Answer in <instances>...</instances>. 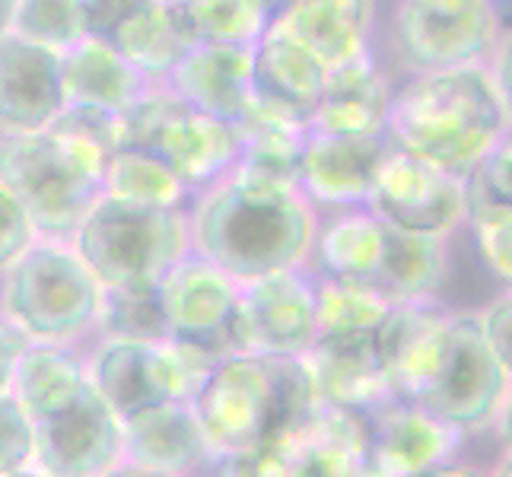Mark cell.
<instances>
[{"mask_svg":"<svg viewBox=\"0 0 512 477\" xmlns=\"http://www.w3.org/2000/svg\"><path fill=\"white\" fill-rule=\"evenodd\" d=\"M388 388L455 433L509 423V369L481 338L478 312L439 303H395L376 331Z\"/></svg>","mask_w":512,"mask_h":477,"instance_id":"obj_1","label":"cell"},{"mask_svg":"<svg viewBox=\"0 0 512 477\" xmlns=\"http://www.w3.org/2000/svg\"><path fill=\"white\" fill-rule=\"evenodd\" d=\"M185 214L191 252L217 264L236 284L306 268L322 220L299 188L236 169L214 188L194 194Z\"/></svg>","mask_w":512,"mask_h":477,"instance_id":"obj_2","label":"cell"},{"mask_svg":"<svg viewBox=\"0 0 512 477\" xmlns=\"http://www.w3.org/2000/svg\"><path fill=\"white\" fill-rule=\"evenodd\" d=\"M509 137V99L484 64L414 74L392 93L385 144L455 179Z\"/></svg>","mask_w":512,"mask_h":477,"instance_id":"obj_3","label":"cell"},{"mask_svg":"<svg viewBox=\"0 0 512 477\" xmlns=\"http://www.w3.org/2000/svg\"><path fill=\"white\" fill-rule=\"evenodd\" d=\"M214 458L293 443L322 408L306 357L236 353L220 360L191 401Z\"/></svg>","mask_w":512,"mask_h":477,"instance_id":"obj_4","label":"cell"},{"mask_svg":"<svg viewBox=\"0 0 512 477\" xmlns=\"http://www.w3.org/2000/svg\"><path fill=\"white\" fill-rule=\"evenodd\" d=\"M105 156L58 128L0 134V182L35 226L39 239L70 242L102 198Z\"/></svg>","mask_w":512,"mask_h":477,"instance_id":"obj_5","label":"cell"},{"mask_svg":"<svg viewBox=\"0 0 512 477\" xmlns=\"http://www.w3.org/2000/svg\"><path fill=\"white\" fill-rule=\"evenodd\" d=\"M102 287L70 242L35 239L0 274V312L29 344L77 347L96 325Z\"/></svg>","mask_w":512,"mask_h":477,"instance_id":"obj_6","label":"cell"},{"mask_svg":"<svg viewBox=\"0 0 512 477\" xmlns=\"http://www.w3.org/2000/svg\"><path fill=\"white\" fill-rule=\"evenodd\" d=\"M70 245L102 290H153L191 252L188 214L99 198Z\"/></svg>","mask_w":512,"mask_h":477,"instance_id":"obj_7","label":"cell"},{"mask_svg":"<svg viewBox=\"0 0 512 477\" xmlns=\"http://www.w3.org/2000/svg\"><path fill=\"white\" fill-rule=\"evenodd\" d=\"M121 115L125 147L160 159L191 198L223 182L239 159V131L194 112L163 83H150Z\"/></svg>","mask_w":512,"mask_h":477,"instance_id":"obj_8","label":"cell"},{"mask_svg":"<svg viewBox=\"0 0 512 477\" xmlns=\"http://www.w3.org/2000/svg\"><path fill=\"white\" fill-rule=\"evenodd\" d=\"M220 360L182 341H96L86 353L90 385L125 420L163 401H194Z\"/></svg>","mask_w":512,"mask_h":477,"instance_id":"obj_9","label":"cell"},{"mask_svg":"<svg viewBox=\"0 0 512 477\" xmlns=\"http://www.w3.org/2000/svg\"><path fill=\"white\" fill-rule=\"evenodd\" d=\"M392 35L411 74H436L484 64L503 35V16L493 0H398Z\"/></svg>","mask_w":512,"mask_h":477,"instance_id":"obj_10","label":"cell"},{"mask_svg":"<svg viewBox=\"0 0 512 477\" xmlns=\"http://www.w3.org/2000/svg\"><path fill=\"white\" fill-rule=\"evenodd\" d=\"M153 293L172 341L194 344L217 360L245 353L239 334L242 284H236L217 264L188 252L163 274Z\"/></svg>","mask_w":512,"mask_h":477,"instance_id":"obj_11","label":"cell"},{"mask_svg":"<svg viewBox=\"0 0 512 477\" xmlns=\"http://www.w3.org/2000/svg\"><path fill=\"white\" fill-rule=\"evenodd\" d=\"M366 210L395 229L449 239L465 220L462 179L385 147Z\"/></svg>","mask_w":512,"mask_h":477,"instance_id":"obj_12","label":"cell"},{"mask_svg":"<svg viewBox=\"0 0 512 477\" xmlns=\"http://www.w3.org/2000/svg\"><path fill=\"white\" fill-rule=\"evenodd\" d=\"M121 462V417L93 385L67 408L32 423V465L48 474L102 477Z\"/></svg>","mask_w":512,"mask_h":477,"instance_id":"obj_13","label":"cell"},{"mask_svg":"<svg viewBox=\"0 0 512 477\" xmlns=\"http://www.w3.org/2000/svg\"><path fill=\"white\" fill-rule=\"evenodd\" d=\"M239 334L245 353L261 357H309L315 331V274L290 268L252 284L239 293Z\"/></svg>","mask_w":512,"mask_h":477,"instance_id":"obj_14","label":"cell"},{"mask_svg":"<svg viewBox=\"0 0 512 477\" xmlns=\"http://www.w3.org/2000/svg\"><path fill=\"white\" fill-rule=\"evenodd\" d=\"M385 147V137H338L306 131L296 172L299 194L319 217L366 207Z\"/></svg>","mask_w":512,"mask_h":477,"instance_id":"obj_15","label":"cell"},{"mask_svg":"<svg viewBox=\"0 0 512 477\" xmlns=\"http://www.w3.org/2000/svg\"><path fill=\"white\" fill-rule=\"evenodd\" d=\"M465 436L408 401H385L369 411L363 477H414L458 458Z\"/></svg>","mask_w":512,"mask_h":477,"instance_id":"obj_16","label":"cell"},{"mask_svg":"<svg viewBox=\"0 0 512 477\" xmlns=\"http://www.w3.org/2000/svg\"><path fill=\"white\" fill-rule=\"evenodd\" d=\"M125 462L160 477H198L210 465V446L191 401H163L121 420Z\"/></svg>","mask_w":512,"mask_h":477,"instance_id":"obj_17","label":"cell"},{"mask_svg":"<svg viewBox=\"0 0 512 477\" xmlns=\"http://www.w3.org/2000/svg\"><path fill=\"white\" fill-rule=\"evenodd\" d=\"M392 86L379 70L373 48L325 67V86L309 115V131L338 137H385Z\"/></svg>","mask_w":512,"mask_h":477,"instance_id":"obj_18","label":"cell"},{"mask_svg":"<svg viewBox=\"0 0 512 477\" xmlns=\"http://www.w3.org/2000/svg\"><path fill=\"white\" fill-rule=\"evenodd\" d=\"M64 112L61 55L16 35L0 39V134L45 131Z\"/></svg>","mask_w":512,"mask_h":477,"instance_id":"obj_19","label":"cell"},{"mask_svg":"<svg viewBox=\"0 0 512 477\" xmlns=\"http://www.w3.org/2000/svg\"><path fill=\"white\" fill-rule=\"evenodd\" d=\"M163 86H169L194 112L236 128L255 99L252 48L191 45Z\"/></svg>","mask_w":512,"mask_h":477,"instance_id":"obj_20","label":"cell"},{"mask_svg":"<svg viewBox=\"0 0 512 477\" xmlns=\"http://www.w3.org/2000/svg\"><path fill=\"white\" fill-rule=\"evenodd\" d=\"M255 96L309 121L325 86V64L284 23H271L252 45Z\"/></svg>","mask_w":512,"mask_h":477,"instance_id":"obj_21","label":"cell"},{"mask_svg":"<svg viewBox=\"0 0 512 477\" xmlns=\"http://www.w3.org/2000/svg\"><path fill=\"white\" fill-rule=\"evenodd\" d=\"M306 360H309L322 408H344V411L369 414V411H376L379 404L395 398L382 373L376 341L315 344Z\"/></svg>","mask_w":512,"mask_h":477,"instance_id":"obj_22","label":"cell"},{"mask_svg":"<svg viewBox=\"0 0 512 477\" xmlns=\"http://www.w3.org/2000/svg\"><path fill=\"white\" fill-rule=\"evenodd\" d=\"M385 252V223L366 207L331 214L319 220L306 268L315 277L350 280V284H376Z\"/></svg>","mask_w":512,"mask_h":477,"instance_id":"obj_23","label":"cell"},{"mask_svg":"<svg viewBox=\"0 0 512 477\" xmlns=\"http://www.w3.org/2000/svg\"><path fill=\"white\" fill-rule=\"evenodd\" d=\"M147 80L118 55V51L86 35L61 55L64 105H93V109L125 112L147 90Z\"/></svg>","mask_w":512,"mask_h":477,"instance_id":"obj_24","label":"cell"},{"mask_svg":"<svg viewBox=\"0 0 512 477\" xmlns=\"http://www.w3.org/2000/svg\"><path fill=\"white\" fill-rule=\"evenodd\" d=\"M449 268V239L385 223V252L373 287L388 303H436L449 280Z\"/></svg>","mask_w":512,"mask_h":477,"instance_id":"obj_25","label":"cell"},{"mask_svg":"<svg viewBox=\"0 0 512 477\" xmlns=\"http://www.w3.org/2000/svg\"><path fill=\"white\" fill-rule=\"evenodd\" d=\"M90 388V369L77 347L29 344L13 373L10 398L20 404L29 423L67 408Z\"/></svg>","mask_w":512,"mask_h":477,"instance_id":"obj_26","label":"cell"},{"mask_svg":"<svg viewBox=\"0 0 512 477\" xmlns=\"http://www.w3.org/2000/svg\"><path fill=\"white\" fill-rule=\"evenodd\" d=\"M369 414L319 408L290 446L287 477H363Z\"/></svg>","mask_w":512,"mask_h":477,"instance_id":"obj_27","label":"cell"},{"mask_svg":"<svg viewBox=\"0 0 512 477\" xmlns=\"http://www.w3.org/2000/svg\"><path fill=\"white\" fill-rule=\"evenodd\" d=\"M280 23L328 67L369 45L376 0H299Z\"/></svg>","mask_w":512,"mask_h":477,"instance_id":"obj_28","label":"cell"},{"mask_svg":"<svg viewBox=\"0 0 512 477\" xmlns=\"http://www.w3.org/2000/svg\"><path fill=\"white\" fill-rule=\"evenodd\" d=\"M105 42H109L147 83H166L172 67L179 64L182 55L191 48L179 16L160 7L156 0L140 13H134L128 23H121Z\"/></svg>","mask_w":512,"mask_h":477,"instance_id":"obj_29","label":"cell"},{"mask_svg":"<svg viewBox=\"0 0 512 477\" xmlns=\"http://www.w3.org/2000/svg\"><path fill=\"white\" fill-rule=\"evenodd\" d=\"M392 306L395 303H388L376 287L315 277V344L376 341V331Z\"/></svg>","mask_w":512,"mask_h":477,"instance_id":"obj_30","label":"cell"},{"mask_svg":"<svg viewBox=\"0 0 512 477\" xmlns=\"http://www.w3.org/2000/svg\"><path fill=\"white\" fill-rule=\"evenodd\" d=\"M102 198L144 204V207H179L191 204V194L156 156L137 147H118L105 159Z\"/></svg>","mask_w":512,"mask_h":477,"instance_id":"obj_31","label":"cell"},{"mask_svg":"<svg viewBox=\"0 0 512 477\" xmlns=\"http://www.w3.org/2000/svg\"><path fill=\"white\" fill-rule=\"evenodd\" d=\"M465 191V220L474 242L487 261V268L497 274L503 284H509L512 277V210L509 201L497 198L478 172H468L462 179Z\"/></svg>","mask_w":512,"mask_h":477,"instance_id":"obj_32","label":"cell"},{"mask_svg":"<svg viewBox=\"0 0 512 477\" xmlns=\"http://www.w3.org/2000/svg\"><path fill=\"white\" fill-rule=\"evenodd\" d=\"M191 45H245L252 48L268 29L258 0H198L185 13H175Z\"/></svg>","mask_w":512,"mask_h":477,"instance_id":"obj_33","label":"cell"},{"mask_svg":"<svg viewBox=\"0 0 512 477\" xmlns=\"http://www.w3.org/2000/svg\"><path fill=\"white\" fill-rule=\"evenodd\" d=\"M96 341H166V322L153 290H102Z\"/></svg>","mask_w":512,"mask_h":477,"instance_id":"obj_34","label":"cell"},{"mask_svg":"<svg viewBox=\"0 0 512 477\" xmlns=\"http://www.w3.org/2000/svg\"><path fill=\"white\" fill-rule=\"evenodd\" d=\"M10 32L29 45L64 55L67 48L86 39L80 0H20Z\"/></svg>","mask_w":512,"mask_h":477,"instance_id":"obj_35","label":"cell"},{"mask_svg":"<svg viewBox=\"0 0 512 477\" xmlns=\"http://www.w3.org/2000/svg\"><path fill=\"white\" fill-rule=\"evenodd\" d=\"M48 128H58L70 137L83 140L109 159L118 147H125V115L93 105H64V112Z\"/></svg>","mask_w":512,"mask_h":477,"instance_id":"obj_36","label":"cell"},{"mask_svg":"<svg viewBox=\"0 0 512 477\" xmlns=\"http://www.w3.org/2000/svg\"><path fill=\"white\" fill-rule=\"evenodd\" d=\"M290 446L293 443H271L252 452L210 458L204 468L207 477H287L290 474Z\"/></svg>","mask_w":512,"mask_h":477,"instance_id":"obj_37","label":"cell"},{"mask_svg":"<svg viewBox=\"0 0 512 477\" xmlns=\"http://www.w3.org/2000/svg\"><path fill=\"white\" fill-rule=\"evenodd\" d=\"M32 465V423L10 395L0 398V477Z\"/></svg>","mask_w":512,"mask_h":477,"instance_id":"obj_38","label":"cell"},{"mask_svg":"<svg viewBox=\"0 0 512 477\" xmlns=\"http://www.w3.org/2000/svg\"><path fill=\"white\" fill-rule=\"evenodd\" d=\"M35 239H39V233H35L26 207L4 182H0V274H4Z\"/></svg>","mask_w":512,"mask_h":477,"instance_id":"obj_39","label":"cell"},{"mask_svg":"<svg viewBox=\"0 0 512 477\" xmlns=\"http://www.w3.org/2000/svg\"><path fill=\"white\" fill-rule=\"evenodd\" d=\"M509 325H512V296L509 290L493 296L490 303L478 312V328L481 338L490 347V353L497 357L506 369L512 366V344H509Z\"/></svg>","mask_w":512,"mask_h":477,"instance_id":"obj_40","label":"cell"},{"mask_svg":"<svg viewBox=\"0 0 512 477\" xmlns=\"http://www.w3.org/2000/svg\"><path fill=\"white\" fill-rule=\"evenodd\" d=\"M150 4L153 0H80L86 35L105 42L121 23H128L134 13H140Z\"/></svg>","mask_w":512,"mask_h":477,"instance_id":"obj_41","label":"cell"},{"mask_svg":"<svg viewBox=\"0 0 512 477\" xmlns=\"http://www.w3.org/2000/svg\"><path fill=\"white\" fill-rule=\"evenodd\" d=\"M509 163H512V140L503 137L497 147H493L478 166H474V172L481 175V182L497 194V198L503 201H512V185H509Z\"/></svg>","mask_w":512,"mask_h":477,"instance_id":"obj_42","label":"cell"},{"mask_svg":"<svg viewBox=\"0 0 512 477\" xmlns=\"http://www.w3.org/2000/svg\"><path fill=\"white\" fill-rule=\"evenodd\" d=\"M26 347H29V338L10 322L4 312H0V398L10 395L16 363H20Z\"/></svg>","mask_w":512,"mask_h":477,"instance_id":"obj_43","label":"cell"},{"mask_svg":"<svg viewBox=\"0 0 512 477\" xmlns=\"http://www.w3.org/2000/svg\"><path fill=\"white\" fill-rule=\"evenodd\" d=\"M414 477H487V471L481 468H474L468 462H446V465H436V468H427V471H420Z\"/></svg>","mask_w":512,"mask_h":477,"instance_id":"obj_44","label":"cell"},{"mask_svg":"<svg viewBox=\"0 0 512 477\" xmlns=\"http://www.w3.org/2000/svg\"><path fill=\"white\" fill-rule=\"evenodd\" d=\"M258 4H261L264 16H268V23H280L299 4V0H258Z\"/></svg>","mask_w":512,"mask_h":477,"instance_id":"obj_45","label":"cell"},{"mask_svg":"<svg viewBox=\"0 0 512 477\" xmlns=\"http://www.w3.org/2000/svg\"><path fill=\"white\" fill-rule=\"evenodd\" d=\"M16 7H20V0H0V39H4V35H10Z\"/></svg>","mask_w":512,"mask_h":477,"instance_id":"obj_46","label":"cell"},{"mask_svg":"<svg viewBox=\"0 0 512 477\" xmlns=\"http://www.w3.org/2000/svg\"><path fill=\"white\" fill-rule=\"evenodd\" d=\"M102 477H160V474H150V471H137V468H131V465H118L115 471L102 474Z\"/></svg>","mask_w":512,"mask_h":477,"instance_id":"obj_47","label":"cell"},{"mask_svg":"<svg viewBox=\"0 0 512 477\" xmlns=\"http://www.w3.org/2000/svg\"><path fill=\"white\" fill-rule=\"evenodd\" d=\"M487 477H509V449L500 452L497 465H493V468L487 471Z\"/></svg>","mask_w":512,"mask_h":477,"instance_id":"obj_48","label":"cell"},{"mask_svg":"<svg viewBox=\"0 0 512 477\" xmlns=\"http://www.w3.org/2000/svg\"><path fill=\"white\" fill-rule=\"evenodd\" d=\"M160 7H166V10H172V13H185L191 4H198V0H156Z\"/></svg>","mask_w":512,"mask_h":477,"instance_id":"obj_49","label":"cell"},{"mask_svg":"<svg viewBox=\"0 0 512 477\" xmlns=\"http://www.w3.org/2000/svg\"><path fill=\"white\" fill-rule=\"evenodd\" d=\"M10 477H55V474H48V471L35 468V465H26L23 471H16V474H10Z\"/></svg>","mask_w":512,"mask_h":477,"instance_id":"obj_50","label":"cell"}]
</instances>
